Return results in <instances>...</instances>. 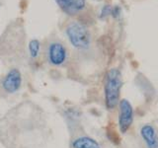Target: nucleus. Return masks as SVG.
Segmentation results:
<instances>
[{
    "mask_svg": "<svg viewBox=\"0 0 158 148\" xmlns=\"http://www.w3.org/2000/svg\"><path fill=\"white\" fill-rule=\"evenodd\" d=\"M48 61L52 65L59 66L66 61L67 51L62 43L54 42L49 44L48 51Z\"/></svg>",
    "mask_w": 158,
    "mask_h": 148,
    "instance_id": "20e7f679",
    "label": "nucleus"
},
{
    "mask_svg": "<svg viewBox=\"0 0 158 148\" xmlns=\"http://www.w3.org/2000/svg\"><path fill=\"white\" fill-rule=\"evenodd\" d=\"M118 128L122 133H127L131 128L135 118V112L131 102L122 99L118 102Z\"/></svg>",
    "mask_w": 158,
    "mask_h": 148,
    "instance_id": "7ed1b4c3",
    "label": "nucleus"
},
{
    "mask_svg": "<svg viewBox=\"0 0 158 148\" xmlns=\"http://www.w3.org/2000/svg\"><path fill=\"white\" fill-rule=\"evenodd\" d=\"M139 134L145 148H158V132L152 125H143L139 130Z\"/></svg>",
    "mask_w": 158,
    "mask_h": 148,
    "instance_id": "423d86ee",
    "label": "nucleus"
},
{
    "mask_svg": "<svg viewBox=\"0 0 158 148\" xmlns=\"http://www.w3.org/2000/svg\"><path fill=\"white\" fill-rule=\"evenodd\" d=\"M72 148H101L97 140L89 136H81L72 142Z\"/></svg>",
    "mask_w": 158,
    "mask_h": 148,
    "instance_id": "6e6552de",
    "label": "nucleus"
},
{
    "mask_svg": "<svg viewBox=\"0 0 158 148\" xmlns=\"http://www.w3.org/2000/svg\"><path fill=\"white\" fill-rule=\"evenodd\" d=\"M123 86L122 73L118 68H111L105 77V105L108 110H114L118 105Z\"/></svg>",
    "mask_w": 158,
    "mask_h": 148,
    "instance_id": "f257e3e1",
    "label": "nucleus"
},
{
    "mask_svg": "<svg viewBox=\"0 0 158 148\" xmlns=\"http://www.w3.org/2000/svg\"><path fill=\"white\" fill-rule=\"evenodd\" d=\"M56 2L62 11L69 15L80 12L85 8V0H56Z\"/></svg>",
    "mask_w": 158,
    "mask_h": 148,
    "instance_id": "0eeeda50",
    "label": "nucleus"
},
{
    "mask_svg": "<svg viewBox=\"0 0 158 148\" xmlns=\"http://www.w3.org/2000/svg\"><path fill=\"white\" fill-rule=\"evenodd\" d=\"M40 49H41V43L38 39H32L29 43V52L32 58H36L39 56Z\"/></svg>",
    "mask_w": 158,
    "mask_h": 148,
    "instance_id": "1a4fd4ad",
    "label": "nucleus"
},
{
    "mask_svg": "<svg viewBox=\"0 0 158 148\" xmlns=\"http://www.w3.org/2000/svg\"><path fill=\"white\" fill-rule=\"evenodd\" d=\"M66 35L72 46L78 49H87L91 43V36L87 28L80 23H71L66 29Z\"/></svg>",
    "mask_w": 158,
    "mask_h": 148,
    "instance_id": "f03ea898",
    "label": "nucleus"
},
{
    "mask_svg": "<svg viewBox=\"0 0 158 148\" xmlns=\"http://www.w3.org/2000/svg\"><path fill=\"white\" fill-rule=\"evenodd\" d=\"M112 8L110 5H105V6H103L102 10H101V13H100V17L101 19H104L106 18L108 16H110V15L112 14Z\"/></svg>",
    "mask_w": 158,
    "mask_h": 148,
    "instance_id": "9d476101",
    "label": "nucleus"
},
{
    "mask_svg": "<svg viewBox=\"0 0 158 148\" xmlns=\"http://www.w3.org/2000/svg\"><path fill=\"white\" fill-rule=\"evenodd\" d=\"M121 15V7L120 6H115L112 8V14L111 16H113L114 18H118Z\"/></svg>",
    "mask_w": 158,
    "mask_h": 148,
    "instance_id": "9b49d317",
    "label": "nucleus"
},
{
    "mask_svg": "<svg viewBox=\"0 0 158 148\" xmlns=\"http://www.w3.org/2000/svg\"><path fill=\"white\" fill-rule=\"evenodd\" d=\"M22 85V75L17 68L11 69L2 82L3 89L9 94L16 93Z\"/></svg>",
    "mask_w": 158,
    "mask_h": 148,
    "instance_id": "39448f33",
    "label": "nucleus"
}]
</instances>
